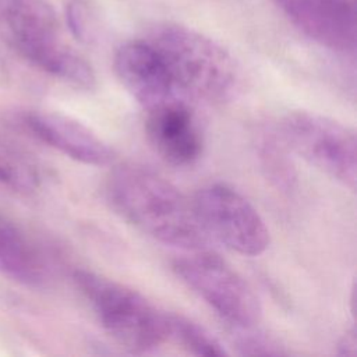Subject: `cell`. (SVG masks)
<instances>
[{"instance_id": "1", "label": "cell", "mask_w": 357, "mask_h": 357, "mask_svg": "<svg viewBox=\"0 0 357 357\" xmlns=\"http://www.w3.org/2000/svg\"><path fill=\"white\" fill-rule=\"evenodd\" d=\"M105 194L117 215L163 244L194 251L208 240L191 201L146 166L126 163L114 167L106 178Z\"/></svg>"}, {"instance_id": "2", "label": "cell", "mask_w": 357, "mask_h": 357, "mask_svg": "<svg viewBox=\"0 0 357 357\" xmlns=\"http://www.w3.org/2000/svg\"><path fill=\"white\" fill-rule=\"evenodd\" d=\"M146 40L156 49L184 95L225 103L240 92V68L213 39L180 24L162 22L151 29Z\"/></svg>"}, {"instance_id": "3", "label": "cell", "mask_w": 357, "mask_h": 357, "mask_svg": "<svg viewBox=\"0 0 357 357\" xmlns=\"http://www.w3.org/2000/svg\"><path fill=\"white\" fill-rule=\"evenodd\" d=\"M0 17L17 50L45 73L81 89H92V66L60 38V25L47 0H0Z\"/></svg>"}, {"instance_id": "4", "label": "cell", "mask_w": 357, "mask_h": 357, "mask_svg": "<svg viewBox=\"0 0 357 357\" xmlns=\"http://www.w3.org/2000/svg\"><path fill=\"white\" fill-rule=\"evenodd\" d=\"M74 282L102 328L127 351L149 353L169 339L167 312L138 291L86 269L75 271Z\"/></svg>"}, {"instance_id": "5", "label": "cell", "mask_w": 357, "mask_h": 357, "mask_svg": "<svg viewBox=\"0 0 357 357\" xmlns=\"http://www.w3.org/2000/svg\"><path fill=\"white\" fill-rule=\"evenodd\" d=\"M173 271L233 329H252L261 318L259 301L245 279L216 254L194 250L173 262Z\"/></svg>"}, {"instance_id": "6", "label": "cell", "mask_w": 357, "mask_h": 357, "mask_svg": "<svg viewBox=\"0 0 357 357\" xmlns=\"http://www.w3.org/2000/svg\"><path fill=\"white\" fill-rule=\"evenodd\" d=\"M280 131L286 145L305 162L351 191L356 188L357 145L349 126L319 113L296 110L283 117Z\"/></svg>"}, {"instance_id": "7", "label": "cell", "mask_w": 357, "mask_h": 357, "mask_svg": "<svg viewBox=\"0 0 357 357\" xmlns=\"http://www.w3.org/2000/svg\"><path fill=\"white\" fill-rule=\"evenodd\" d=\"M204 234L231 251L257 257L269 247V229L255 206L234 188L213 183L199 188L191 199Z\"/></svg>"}, {"instance_id": "8", "label": "cell", "mask_w": 357, "mask_h": 357, "mask_svg": "<svg viewBox=\"0 0 357 357\" xmlns=\"http://www.w3.org/2000/svg\"><path fill=\"white\" fill-rule=\"evenodd\" d=\"M114 71L127 92L145 110L185 96L146 39L121 45L114 54Z\"/></svg>"}, {"instance_id": "9", "label": "cell", "mask_w": 357, "mask_h": 357, "mask_svg": "<svg viewBox=\"0 0 357 357\" xmlns=\"http://www.w3.org/2000/svg\"><path fill=\"white\" fill-rule=\"evenodd\" d=\"M146 113V137L165 162L181 167L198 160L204 138L195 113L185 98L169 100Z\"/></svg>"}, {"instance_id": "10", "label": "cell", "mask_w": 357, "mask_h": 357, "mask_svg": "<svg viewBox=\"0 0 357 357\" xmlns=\"http://www.w3.org/2000/svg\"><path fill=\"white\" fill-rule=\"evenodd\" d=\"M310 39L336 52L356 47V13L350 0H273Z\"/></svg>"}, {"instance_id": "11", "label": "cell", "mask_w": 357, "mask_h": 357, "mask_svg": "<svg viewBox=\"0 0 357 357\" xmlns=\"http://www.w3.org/2000/svg\"><path fill=\"white\" fill-rule=\"evenodd\" d=\"M28 128L40 141L68 158L91 166H106L114 160L113 148L84 123L57 112L26 114Z\"/></svg>"}, {"instance_id": "12", "label": "cell", "mask_w": 357, "mask_h": 357, "mask_svg": "<svg viewBox=\"0 0 357 357\" xmlns=\"http://www.w3.org/2000/svg\"><path fill=\"white\" fill-rule=\"evenodd\" d=\"M0 273L26 284L39 286L45 280V265L28 238L0 215Z\"/></svg>"}, {"instance_id": "13", "label": "cell", "mask_w": 357, "mask_h": 357, "mask_svg": "<svg viewBox=\"0 0 357 357\" xmlns=\"http://www.w3.org/2000/svg\"><path fill=\"white\" fill-rule=\"evenodd\" d=\"M167 324L169 337L176 339L190 353L206 357H222L229 354L213 335L190 318L167 312Z\"/></svg>"}, {"instance_id": "14", "label": "cell", "mask_w": 357, "mask_h": 357, "mask_svg": "<svg viewBox=\"0 0 357 357\" xmlns=\"http://www.w3.org/2000/svg\"><path fill=\"white\" fill-rule=\"evenodd\" d=\"M0 184L11 185L14 188L31 190L38 184L36 170L15 153L11 156L0 151Z\"/></svg>"}, {"instance_id": "15", "label": "cell", "mask_w": 357, "mask_h": 357, "mask_svg": "<svg viewBox=\"0 0 357 357\" xmlns=\"http://www.w3.org/2000/svg\"><path fill=\"white\" fill-rule=\"evenodd\" d=\"M240 336L236 340L240 354L244 356H279L284 351L272 339L264 337L258 333H250V329L238 331Z\"/></svg>"}, {"instance_id": "16", "label": "cell", "mask_w": 357, "mask_h": 357, "mask_svg": "<svg viewBox=\"0 0 357 357\" xmlns=\"http://www.w3.org/2000/svg\"><path fill=\"white\" fill-rule=\"evenodd\" d=\"M66 18L68 28L77 40H89L92 31V15L86 3L82 0H73L67 6Z\"/></svg>"}, {"instance_id": "17", "label": "cell", "mask_w": 357, "mask_h": 357, "mask_svg": "<svg viewBox=\"0 0 357 357\" xmlns=\"http://www.w3.org/2000/svg\"><path fill=\"white\" fill-rule=\"evenodd\" d=\"M337 349H339V354H346V356H350V354H354L356 353V333L353 329L347 331L343 337L340 339L339 344H337Z\"/></svg>"}]
</instances>
